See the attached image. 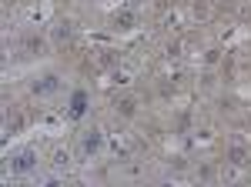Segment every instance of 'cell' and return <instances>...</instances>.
Returning a JSON list of instances; mask_svg holds the SVG:
<instances>
[{"label":"cell","mask_w":251,"mask_h":187,"mask_svg":"<svg viewBox=\"0 0 251 187\" xmlns=\"http://www.w3.org/2000/svg\"><path fill=\"white\" fill-rule=\"evenodd\" d=\"M84 114H87V94L74 91V97H71V117H84Z\"/></svg>","instance_id":"6da1fadb"},{"label":"cell","mask_w":251,"mask_h":187,"mask_svg":"<svg viewBox=\"0 0 251 187\" xmlns=\"http://www.w3.org/2000/svg\"><path fill=\"white\" fill-rule=\"evenodd\" d=\"M80 147H84V154H94V150L100 147V134H97V131H87L84 137H80Z\"/></svg>","instance_id":"7a4b0ae2"},{"label":"cell","mask_w":251,"mask_h":187,"mask_svg":"<svg viewBox=\"0 0 251 187\" xmlns=\"http://www.w3.org/2000/svg\"><path fill=\"white\" fill-rule=\"evenodd\" d=\"M34 91H37V94H50V91H57V77L47 74L44 80H40V84H34Z\"/></svg>","instance_id":"3957f363"},{"label":"cell","mask_w":251,"mask_h":187,"mask_svg":"<svg viewBox=\"0 0 251 187\" xmlns=\"http://www.w3.org/2000/svg\"><path fill=\"white\" fill-rule=\"evenodd\" d=\"M14 167H17V170H30V167H34V154H30V150H27V154H20Z\"/></svg>","instance_id":"277c9868"},{"label":"cell","mask_w":251,"mask_h":187,"mask_svg":"<svg viewBox=\"0 0 251 187\" xmlns=\"http://www.w3.org/2000/svg\"><path fill=\"white\" fill-rule=\"evenodd\" d=\"M121 114H134V100H124L121 104Z\"/></svg>","instance_id":"5b68a950"}]
</instances>
